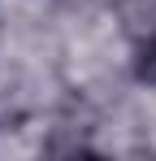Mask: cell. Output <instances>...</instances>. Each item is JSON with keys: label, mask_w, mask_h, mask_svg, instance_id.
I'll return each mask as SVG.
<instances>
[{"label": "cell", "mask_w": 156, "mask_h": 161, "mask_svg": "<svg viewBox=\"0 0 156 161\" xmlns=\"http://www.w3.org/2000/svg\"><path fill=\"white\" fill-rule=\"evenodd\" d=\"M134 79L156 87V31L143 35V44H139V53H134Z\"/></svg>", "instance_id": "cell-1"}]
</instances>
